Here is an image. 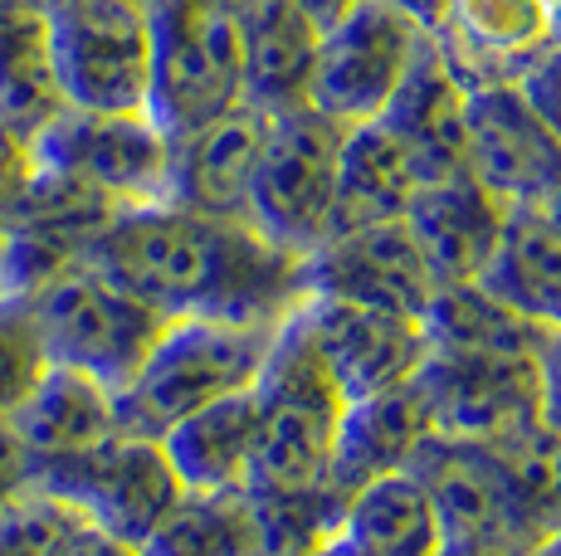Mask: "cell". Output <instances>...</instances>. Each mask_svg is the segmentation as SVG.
I'll return each instance as SVG.
<instances>
[{"label": "cell", "mask_w": 561, "mask_h": 556, "mask_svg": "<svg viewBox=\"0 0 561 556\" xmlns=\"http://www.w3.org/2000/svg\"><path fill=\"white\" fill-rule=\"evenodd\" d=\"M89 264L161 317H230L278 327L304 303V259L250 220H215L171 200L123 206L99 230Z\"/></svg>", "instance_id": "obj_1"}, {"label": "cell", "mask_w": 561, "mask_h": 556, "mask_svg": "<svg viewBox=\"0 0 561 556\" xmlns=\"http://www.w3.org/2000/svg\"><path fill=\"white\" fill-rule=\"evenodd\" d=\"M278 327L230 317H167L137 377L117 391V430L161 440L176 420L234 391H250Z\"/></svg>", "instance_id": "obj_2"}, {"label": "cell", "mask_w": 561, "mask_h": 556, "mask_svg": "<svg viewBox=\"0 0 561 556\" xmlns=\"http://www.w3.org/2000/svg\"><path fill=\"white\" fill-rule=\"evenodd\" d=\"M254 401H259V454L250 488H268V494L328 488L347 395L332 381V371L322 367L312 341L298 333L294 317L274 333V347H268L254 381Z\"/></svg>", "instance_id": "obj_3"}, {"label": "cell", "mask_w": 561, "mask_h": 556, "mask_svg": "<svg viewBox=\"0 0 561 556\" xmlns=\"http://www.w3.org/2000/svg\"><path fill=\"white\" fill-rule=\"evenodd\" d=\"M152 15V99L167 137L240 108L244 0H147Z\"/></svg>", "instance_id": "obj_4"}, {"label": "cell", "mask_w": 561, "mask_h": 556, "mask_svg": "<svg viewBox=\"0 0 561 556\" xmlns=\"http://www.w3.org/2000/svg\"><path fill=\"white\" fill-rule=\"evenodd\" d=\"M20 303L35 317L49 367H73L83 377L103 381L107 391H123L137 377L142 357L167 327L157 308L117 288L89 259L54 274L49 283H39Z\"/></svg>", "instance_id": "obj_5"}, {"label": "cell", "mask_w": 561, "mask_h": 556, "mask_svg": "<svg viewBox=\"0 0 561 556\" xmlns=\"http://www.w3.org/2000/svg\"><path fill=\"white\" fill-rule=\"evenodd\" d=\"M45 35L64 108L147 113L152 99L147 0H59L45 10Z\"/></svg>", "instance_id": "obj_6"}, {"label": "cell", "mask_w": 561, "mask_h": 556, "mask_svg": "<svg viewBox=\"0 0 561 556\" xmlns=\"http://www.w3.org/2000/svg\"><path fill=\"white\" fill-rule=\"evenodd\" d=\"M30 488L64 502L83 528H99L127 547H142L171 502L186 494L161 440L123 430L79 454L30 464Z\"/></svg>", "instance_id": "obj_7"}, {"label": "cell", "mask_w": 561, "mask_h": 556, "mask_svg": "<svg viewBox=\"0 0 561 556\" xmlns=\"http://www.w3.org/2000/svg\"><path fill=\"white\" fill-rule=\"evenodd\" d=\"M430 49V30L391 0H357L322 25L308 108L337 127L371 123L391 108L415 63Z\"/></svg>", "instance_id": "obj_8"}, {"label": "cell", "mask_w": 561, "mask_h": 556, "mask_svg": "<svg viewBox=\"0 0 561 556\" xmlns=\"http://www.w3.org/2000/svg\"><path fill=\"white\" fill-rule=\"evenodd\" d=\"M337 147L342 127L312 108L278 113L264 123L250 181V224L294 259H308L332 234Z\"/></svg>", "instance_id": "obj_9"}, {"label": "cell", "mask_w": 561, "mask_h": 556, "mask_svg": "<svg viewBox=\"0 0 561 556\" xmlns=\"http://www.w3.org/2000/svg\"><path fill=\"white\" fill-rule=\"evenodd\" d=\"M35 166L89 186L107 206H152L167 200L171 137L152 113H79L59 108L30 142Z\"/></svg>", "instance_id": "obj_10"}, {"label": "cell", "mask_w": 561, "mask_h": 556, "mask_svg": "<svg viewBox=\"0 0 561 556\" xmlns=\"http://www.w3.org/2000/svg\"><path fill=\"white\" fill-rule=\"evenodd\" d=\"M415 386L439 435L503 440L537 420V351L430 347Z\"/></svg>", "instance_id": "obj_11"}, {"label": "cell", "mask_w": 561, "mask_h": 556, "mask_svg": "<svg viewBox=\"0 0 561 556\" xmlns=\"http://www.w3.org/2000/svg\"><path fill=\"white\" fill-rule=\"evenodd\" d=\"M298 333L312 341V351L322 357V367L332 371V381L342 395L366 401L396 386H410L425 367V323L405 313H386V308L347 303V298H318L308 293L294 308Z\"/></svg>", "instance_id": "obj_12"}, {"label": "cell", "mask_w": 561, "mask_h": 556, "mask_svg": "<svg viewBox=\"0 0 561 556\" xmlns=\"http://www.w3.org/2000/svg\"><path fill=\"white\" fill-rule=\"evenodd\" d=\"M463 171L483 190L517 206H547L561 186V142L527 108L517 83H479L463 108Z\"/></svg>", "instance_id": "obj_13"}, {"label": "cell", "mask_w": 561, "mask_h": 556, "mask_svg": "<svg viewBox=\"0 0 561 556\" xmlns=\"http://www.w3.org/2000/svg\"><path fill=\"white\" fill-rule=\"evenodd\" d=\"M304 293L425 317L430 298H435V278L420 259L405 220H386L328 234L304 259Z\"/></svg>", "instance_id": "obj_14"}, {"label": "cell", "mask_w": 561, "mask_h": 556, "mask_svg": "<svg viewBox=\"0 0 561 556\" xmlns=\"http://www.w3.org/2000/svg\"><path fill=\"white\" fill-rule=\"evenodd\" d=\"M430 39L463 89L513 83L557 39V10L547 0H445Z\"/></svg>", "instance_id": "obj_15"}, {"label": "cell", "mask_w": 561, "mask_h": 556, "mask_svg": "<svg viewBox=\"0 0 561 556\" xmlns=\"http://www.w3.org/2000/svg\"><path fill=\"white\" fill-rule=\"evenodd\" d=\"M410 474H415V484L435 502L449 542L499 537V542L527 547V528L517 518L508 474H503L493 444L435 430L420 444V454L410 459Z\"/></svg>", "instance_id": "obj_16"}, {"label": "cell", "mask_w": 561, "mask_h": 556, "mask_svg": "<svg viewBox=\"0 0 561 556\" xmlns=\"http://www.w3.org/2000/svg\"><path fill=\"white\" fill-rule=\"evenodd\" d=\"M503 220H508V206L493 190H483L469 171L425 181L405 210V230L435 288L479 283L503 240Z\"/></svg>", "instance_id": "obj_17"}, {"label": "cell", "mask_w": 561, "mask_h": 556, "mask_svg": "<svg viewBox=\"0 0 561 556\" xmlns=\"http://www.w3.org/2000/svg\"><path fill=\"white\" fill-rule=\"evenodd\" d=\"M264 113L230 108L191 132L171 137L167 200L215 220H250V181L264 142Z\"/></svg>", "instance_id": "obj_18"}, {"label": "cell", "mask_w": 561, "mask_h": 556, "mask_svg": "<svg viewBox=\"0 0 561 556\" xmlns=\"http://www.w3.org/2000/svg\"><path fill=\"white\" fill-rule=\"evenodd\" d=\"M322 20L298 0H244V59L240 103L264 117L308 108L312 69H318Z\"/></svg>", "instance_id": "obj_19"}, {"label": "cell", "mask_w": 561, "mask_h": 556, "mask_svg": "<svg viewBox=\"0 0 561 556\" xmlns=\"http://www.w3.org/2000/svg\"><path fill=\"white\" fill-rule=\"evenodd\" d=\"M430 435H435V420H430V405L415 381L396 386V391H381V395H366V401H352L347 415H342L328 488L352 498L357 488L371 484V478L405 474L410 459L420 454V444H425Z\"/></svg>", "instance_id": "obj_20"}, {"label": "cell", "mask_w": 561, "mask_h": 556, "mask_svg": "<svg viewBox=\"0 0 561 556\" xmlns=\"http://www.w3.org/2000/svg\"><path fill=\"white\" fill-rule=\"evenodd\" d=\"M425 186L415 157L386 117L342 127L337 147V200H332V234L362 230V224L405 220L415 190Z\"/></svg>", "instance_id": "obj_21"}, {"label": "cell", "mask_w": 561, "mask_h": 556, "mask_svg": "<svg viewBox=\"0 0 561 556\" xmlns=\"http://www.w3.org/2000/svg\"><path fill=\"white\" fill-rule=\"evenodd\" d=\"M171 468L181 488L201 494H250L254 484V454H259V401L254 386L234 391L225 401L176 420L161 435Z\"/></svg>", "instance_id": "obj_22"}, {"label": "cell", "mask_w": 561, "mask_h": 556, "mask_svg": "<svg viewBox=\"0 0 561 556\" xmlns=\"http://www.w3.org/2000/svg\"><path fill=\"white\" fill-rule=\"evenodd\" d=\"M10 430L25 444L30 464L79 454L117 435V391L73 367H45L35 391L10 410Z\"/></svg>", "instance_id": "obj_23"}, {"label": "cell", "mask_w": 561, "mask_h": 556, "mask_svg": "<svg viewBox=\"0 0 561 556\" xmlns=\"http://www.w3.org/2000/svg\"><path fill=\"white\" fill-rule=\"evenodd\" d=\"M479 288L513 308L537 333H561V230L547 220L542 206L508 210L503 240Z\"/></svg>", "instance_id": "obj_24"}, {"label": "cell", "mask_w": 561, "mask_h": 556, "mask_svg": "<svg viewBox=\"0 0 561 556\" xmlns=\"http://www.w3.org/2000/svg\"><path fill=\"white\" fill-rule=\"evenodd\" d=\"M463 108H469V89L435 55V39H430L425 59L415 63V73L405 79V89L396 93L381 117L410 147L420 176L435 181L449 176V171H463Z\"/></svg>", "instance_id": "obj_25"}, {"label": "cell", "mask_w": 561, "mask_h": 556, "mask_svg": "<svg viewBox=\"0 0 561 556\" xmlns=\"http://www.w3.org/2000/svg\"><path fill=\"white\" fill-rule=\"evenodd\" d=\"M337 537L357 556H445L449 547L445 522L410 468L357 488L342 508Z\"/></svg>", "instance_id": "obj_26"}, {"label": "cell", "mask_w": 561, "mask_h": 556, "mask_svg": "<svg viewBox=\"0 0 561 556\" xmlns=\"http://www.w3.org/2000/svg\"><path fill=\"white\" fill-rule=\"evenodd\" d=\"M59 108L64 99L49 69L45 10L30 0H0V127L35 142Z\"/></svg>", "instance_id": "obj_27"}, {"label": "cell", "mask_w": 561, "mask_h": 556, "mask_svg": "<svg viewBox=\"0 0 561 556\" xmlns=\"http://www.w3.org/2000/svg\"><path fill=\"white\" fill-rule=\"evenodd\" d=\"M142 556H259L250 494L186 488L142 542Z\"/></svg>", "instance_id": "obj_28"}, {"label": "cell", "mask_w": 561, "mask_h": 556, "mask_svg": "<svg viewBox=\"0 0 561 556\" xmlns=\"http://www.w3.org/2000/svg\"><path fill=\"white\" fill-rule=\"evenodd\" d=\"M483 444H493L503 474H508L527 542L561 528V440L557 435L542 420H533L523 430L503 435V440H483Z\"/></svg>", "instance_id": "obj_29"}, {"label": "cell", "mask_w": 561, "mask_h": 556, "mask_svg": "<svg viewBox=\"0 0 561 556\" xmlns=\"http://www.w3.org/2000/svg\"><path fill=\"white\" fill-rule=\"evenodd\" d=\"M250 502L259 556H312L342 532V508H347V498L332 488H288V494L250 488Z\"/></svg>", "instance_id": "obj_30"}, {"label": "cell", "mask_w": 561, "mask_h": 556, "mask_svg": "<svg viewBox=\"0 0 561 556\" xmlns=\"http://www.w3.org/2000/svg\"><path fill=\"white\" fill-rule=\"evenodd\" d=\"M83 522L35 488L0 508V556H64Z\"/></svg>", "instance_id": "obj_31"}, {"label": "cell", "mask_w": 561, "mask_h": 556, "mask_svg": "<svg viewBox=\"0 0 561 556\" xmlns=\"http://www.w3.org/2000/svg\"><path fill=\"white\" fill-rule=\"evenodd\" d=\"M45 367H49V357H45V341L35 333L30 308L20 298H0V420H10V410L35 391Z\"/></svg>", "instance_id": "obj_32"}, {"label": "cell", "mask_w": 561, "mask_h": 556, "mask_svg": "<svg viewBox=\"0 0 561 556\" xmlns=\"http://www.w3.org/2000/svg\"><path fill=\"white\" fill-rule=\"evenodd\" d=\"M513 83H517V93L527 99V108L542 117L547 132L561 142V35L533 63H527V69L517 73Z\"/></svg>", "instance_id": "obj_33"}, {"label": "cell", "mask_w": 561, "mask_h": 556, "mask_svg": "<svg viewBox=\"0 0 561 556\" xmlns=\"http://www.w3.org/2000/svg\"><path fill=\"white\" fill-rule=\"evenodd\" d=\"M30 181H35V152H30L25 137L0 127V224L15 216V206L25 200Z\"/></svg>", "instance_id": "obj_34"}, {"label": "cell", "mask_w": 561, "mask_h": 556, "mask_svg": "<svg viewBox=\"0 0 561 556\" xmlns=\"http://www.w3.org/2000/svg\"><path fill=\"white\" fill-rule=\"evenodd\" d=\"M537 420L561 440V333H547L537 347Z\"/></svg>", "instance_id": "obj_35"}, {"label": "cell", "mask_w": 561, "mask_h": 556, "mask_svg": "<svg viewBox=\"0 0 561 556\" xmlns=\"http://www.w3.org/2000/svg\"><path fill=\"white\" fill-rule=\"evenodd\" d=\"M25 488H30V454H25V444L15 440L10 420H0V508H5L10 498H20Z\"/></svg>", "instance_id": "obj_36"}, {"label": "cell", "mask_w": 561, "mask_h": 556, "mask_svg": "<svg viewBox=\"0 0 561 556\" xmlns=\"http://www.w3.org/2000/svg\"><path fill=\"white\" fill-rule=\"evenodd\" d=\"M64 556H142V547H127V542L107 537V532H99V528H79Z\"/></svg>", "instance_id": "obj_37"}, {"label": "cell", "mask_w": 561, "mask_h": 556, "mask_svg": "<svg viewBox=\"0 0 561 556\" xmlns=\"http://www.w3.org/2000/svg\"><path fill=\"white\" fill-rule=\"evenodd\" d=\"M445 556H523V547L499 537H469V542H449Z\"/></svg>", "instance_id": "obj_38"}, {"label": "cell", "mask_w": 561, "mask_h": 556, "mask_svg": "<svg viewBox=\"0 0 561 556\" xmlns=\"http://www.w3.org/2000/svg\"><path fill=\"white\" fill-rule=\"evenodd\" d=\"M391 5H401L405 10V15H415L420 20V25H435V15H439V5H445V0H391Z\"/></svg>", "instance_id": "obj_39"}, {"label": "cell", "mask_w": 561, "mask_h": 556, "mask_svg": "<svg viewBox=\"0 0 561 556\" xmlns=\"http://www.w3.org/2000/svg\"><path fill=\"white\" fill-rule=\"evenodd\" d=\"M298 5H304L312 20H322V25H328L332 15H342V10H347V5H357V0H298Z\"/></svg>", "instance_id": "obj_40"}, {"label": "cell", "mask_w": 561, "mask_h": 556, "mask_svg": "<svg viewBox=\"0 0 561 556\" xmlns=\"http://www.w3.org/2000/svg\"><path fill=\"white\" fill-rule=\"evenodd\" d=\"M523 556H561V528L542 532V537H533V542L523 547Z\"/></svg>", "instance_id": "obj_41"}, {"label": "cell", "mask_w": 561, "mask_h": 556, "mask_svg": "<svg viewBox=\"0 0 561 556\" xmlns=\"http://www.w3.org/2000/svg\"><path fill=\"white\" fill-rule=\"evenodd\" d=\"M312 556H357V552H352V547H347V542H342V537H332L328 547H318Z\"/></svg>", "instance_id": "obj_42"}, {"label": "cell", "mask_w": 561, "mask_h": 556, "mask_svg": "<svg viewBox=\"0 0 561 556\" xmlns=\"http://www.w3.org/2000/svg\"><path fill=\"white\" fill-rule=\"evenodd\" d=\"M542 210H547V220H552V224H557V230H561V186L552 190V200H547V206H542Z\"/></svg>", "instance_id": "obj_43"}, {"label": "cell", "mask_w": 561, "mask_h": 556, "mask_svg": "<svg viewBox=\"0 0 561 556\" xmlns=\"http://www.w3.org/2000/svg\"><path fill=\"white\" fill-rule=\"evenodd\" d=\"M30 5H39V10H49V5H59V0H30Z\"/></svg>", "instance_id": "obj_44"}, {"label": "cell", "mask_w": 561, "mask_h": 556, "mask_svg": "<svg viewBox=\"0 0 561 556\" xmlns=\"http://www.w3.org/2000/svg\"><path fill=\"white\" fill-rule=\"evenodd\" d=\"M547 5H552V10H557V15H561V0H547Z\"/></svg>", "instance_id": "obj_45"}, {"label": "cell", "mask_w": 561, "mask_h": 556, "mask_svg": "<svg viewBox=\"0 0 561 556\" xmlns=\"http://www.w3.org/2000/svg\"><path fill=\"white\" fill-rule=\"evenodd\" d=\"M557 35H561V15H557Z\"/></svg>", "instance_id": "obj_46"}]
</instances>
